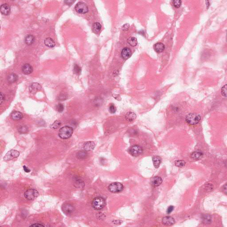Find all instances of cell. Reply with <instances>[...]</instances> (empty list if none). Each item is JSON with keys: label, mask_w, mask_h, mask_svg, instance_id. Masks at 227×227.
Returning <instances> with one entry per match:
<instances>
[{"label": "cell", "mask_w": 227, "mask_h": 227, "mask_svg": "<svg viewBox=\"0 0 227 227\" xmlns=\"http://www.w3.org/2000/svg\"><path fill=\"white\" fill-rule=\"evenodd\" d=\"M73 132V130L72 127L64 126L59 130V136L62 139H68L72 136Z\"/></svg>", "instance_id": "6da1fadb"}, {"label": "cell", "mask_w": 227, "mask_h": 227, "mask_svg": "<svg viewBox=\"0 0 227 227\" xmlns=\"http://www.w3.org/2000/svg\"><path fill=\"white\" fill-rule=\"evenodd\" d=\"M201 116L197 114L190 113L185 117L186 122L190 125H195L200 121Z\"/></svg>", "instance_id": "7a4b0ae2"}, {"label": "cell", "mask_w": 227, "mask_h": 227, "mask_svg": "<svg viewBox=\"0 0 227 227\" xmlns=\"http://www.w3.org/2000/svg\"><path fill=\"white\" fill-rule=\"evenodd\" d=\"M106 202L104 199L101 197H97L93 200L92 205L96 210H100L104 207Z\"/></svg>", "instance_id": "3957f363"}, {"label": "cell", "mask_w": 227, "mask_h": 227, "mask_svg": "<svg viewBox=\"0 0 227 227\" xmlns=\"http://www.w3.org/2000/svg\"><path fill=\"white\" fill-rule=\"evenodd\" d=\"M110 191L112 193H118L123 191V186L119 182L112 183L108 187Z\"/></svg>", "instance_id": "277c9868"}, {"label": "cell", "mask_w": 227, "mask_h": 227, "mask_svg": "<svg viewBox=\"0 0 227 227\" xmlns=\"http://www.w3.org/2000/svg\"><path fill=\"white\" fill-rule=\"evenodd\" d=\"M24 197L28 200H34L35 199L37 198L39 195L38 192L35 189H30L27 190L25 192Z\"/></svg>", "instance_id": "5b68a950"}, {"label": "cell", "mask_w": 227, "mask_h": 227, "mask_svg": "<svg viewBox=\"0 0 227 227\" xmlns=\"http://www.w3.org/2000/svg\"><path fill=\"white\" fill-rule=\"evenodd\" d=\"M75 10L79 14H85L88 11V6L83 2H79L75 6Z\"/></svg>", "instance_id": "8992f818"}, {"label": "cell", "mask_w": 227, "mask_h": 227, "mask_svg": "<svg viewBox=\"0 0 227 227\" xmlns=\"http://www.w3.org/2000/svg\"><path fill=\"white\" fill-rule=\"evenodd\" d=\"M20 155V153L19 151L16 150H11L8 152L4 157V160L5 161H9L12 160L13 159L17 158Z\"/></svg>", "instance_id": "52a82bcc"}, {"label": "cell", "mask_w": 227, "mask_h": 227, "mask_svg": "<svg viewBox=\"0 0 227 227\" xmlns=\"http://www.w3.org/2000/svg\"><path fill=\"white\" fill-rule=\"evenodd\" d=\"M143 152L142 148L138 145H134L131 147L130 150V153L134 157H137L140 155Z\"/></svg>", "instance_id": "ba28073f"}, {"label": "cell", "mask_w": 227, "mask_h": 227, "mask_svg": "<svg viewBox=\"0 0 227 227\" xmlns=\"http://www.w3.org/2000/svg\"><path fill=\"white\" fill-rule=\"evenodd\" d=\"M62 209L64 213L66 214H70L73 212L74 208L71 204L66 203L63 205L62 207Z\"/></svg>", "instance_id": "9c48e42d"}, {"label": "cell", "mask_w": 227, "mask_h": 227, "mask_svg": "<svg viewBox=\"0 0 227 227\" xmlns=\"http://www.w3.org/2000/svg\"><path fill=\"white\" fill-rule=\"evenodd\" d=\"M132 55V52L130 48L125 47L121 52V55L124 60H127Z\"/></svg>", "instance_id": "30bf717a"}, {"label": "cell", "mask_w": 227, "mask_h": 227, "mask_svg": "<svg viewBox=\"0 0 227 227\" xmlns=\"http://www.w3.org/2000/svg\"><path fill=\"white\" fill-rule=\"evenodd\" d=\"M0 11L3 15L7 16L10 14L11 8L7 4H4L1 6Z\"/></svg>", "instance_id": "8fae6325"}, {"label": "cell", "mask_w": 227, "mask_h": 227, "mask_svg": "<svg viewBox=\"0 0 227 227\" xmlns=\"http://www.w3.org/2000/svg\"><path fill=\"white\" fill-rule=\"evenodd\" d=\"M41 89H42V87L40 84L37 83H34L33 84H31V85L30 86L29 91L30 92L35 94L38 91H40V90H41Z\"/></svg>", "instance_id": "7c38bea8"}, {"label": "cell", "mask_w": 227, "mask_h": 227, "mask_svg": "<svg viewBox=\"0 0 227 227\" xmlns=\"http://www.w3.org/2000/svg\"><path fill=\"white\" fill-rule=\"evenodd\" d=\"M162 222L165 225L171 226L174 224L175 220L172 217H166L162 219Z\"/></svg>", "instance_id": "4fadbf2b"}, {"label": "cell", "mask_w": 227, "mask_h": 227, "mask_svg": "<svg viewBox=\"0 0 227 227\" xmlns=\"http://www.w3.org/2000/svg\"><path fill=\"white\" fill-rule=\"evenodd\" d=\"M22 71L25 75H29L33 71V68L30 64H26L22 66Z\"/></svg>", "instance_id": "5bb4252c"}, {"label": "cell", "mask_w": 227, "mask_h": 227, "mask_svg": "<svg viewBox=\"0 0 227 227\" xmlns=\"http://www.w3.org/2000/svg\"><path fill=\"white\" fill-rule=\"evenodd\" d=\"M154 49L157 53L162 52L165 49V46L163 43L158 42L154 44Z\"/></svg>", "instance_id": "9a60e30c"}, {"label": "cell", "mask_w": 227, "mask_h": 227, "mask_svg": "<svg viewBox=\"0 0 227 227\" xmlns=\"http://www.w3.org/2000/svg\"><path fill=\"white\" fill-rule=\"evenodd\" d=\"M95 147V144L93 142H86L84 145V150L86 151H92L94 149Z\"/></svg>", "instance_id": "2e32d148"}, {"label": "cell", "mask_w": 227, "mask_h": 227, "mask_svg": "<svg viewBox=\"0 0 227 227\" xmlns=\"http://www.w3.org/2000/svg\"><path fill=\"white\" fill-rule=\"evenodd\" d=\"M162 182V179L159 176H154L153 178L151 181V184L153 186H159Z\"/></svg>", "instance_id": "e0dca14e"}, {"label": "cell", "mask_w": 227, "mask_h": 227, "mask_svg": "<svg viewBox=\"0 0 227 227\" xmlns=\"http://www.w3.org/2000/svg\"><path fill=\"white\" fill-rule=\"evenodd\" d=\"M11 117L14 120H18L22 119L23 117V115L21 112L15 111L12 113Z\"/></svg>", "instance_id": "ac0fdd59"}, {"label": "cell", "mask_w": 227, "mask_h": 227, "mask_svg": "<svg viewBox=\"0 0 227 227\" xmlns=\"http://www.w3.org/2000/svg\"><path fill=\"white\" fill-rule=\"evenodd\" d=\"M136 115L134 112H129L126 114L125 115V119L129 122L134 121L136 118Z\"/></svg>", "instance_id": "d6986e66"}, {"label": "cell", "mask_w": 227, "mask_h": 227, "mask_svg": "<svg viewBox=\"0 0 227 227\" xmlns=\"http://www.w3.org/2000/svg\"><path fill=\"white\" fill-rule=\"evenodd\" d=\"M45 45L49 48H53L55 45V42L51 38L48 37L45 39L44 41Z\"/></svg>", "instance_id": "ffe728a7"}, {"label": "cell", "mask_w": 227, "mask_h": 227, "mask_svg": "<svg viewBox=\"0 0 227 227\" xmlns=\"http://www.w3.org/2000/svg\"><path fill=\"white\" fill-rule=\"evenodd\" d=\"M203 154L200 151H195L191 154V157L193 160H198L201 159Z\"/></svg>", "instance_id": "44dd1931"}, {"label": "cell", "mask_w": 227, "mask_h": 227, "mask_svg": "<svg viewBox=\"0 0 227 227\" xmlns=\"http://www.w3.org/2000/svg\"><path fill=\"white\" fill-rule=\"evenodd\" d=\"M24 41L27 45H31L34 42L35 37L31 35H28L25 38Z\"/></svg>", "instance_id": "7402d4cb"}, {"label": "cell", "mask_w": 227, "mask_h": 227, "mask_svg": "<svg viewBox=\"0 0 227 227\" xmlns=\"http://www.w3.org/2000/svg\"><path fill=\"white\" fill-rule=\"evenodd\" d=\"M153 162L154 164V166L156 168H158L160 166V164L161 163V159L160 157L158 156H154L152 159Z\"/></svg>", "instance_id": "603a6c76"}, {"label": "cell", "mask_w": 227, "mask_h": 227, "mask_svg": "<svg viewBox=\"0 0 227 227\" xmlns=\"http://www.w3.org/2000/svg\"><path fill=\"white\" fill-rule=\"evenodd\" d=\"M18 77L16 74L11 73L8 76L7 79L9 83H14L18 80Z\"/></svg>", "instance_id": "cb8c5ba5"}, {"label": "cell", "mask_w": 227, "mask_h": 227, "mask_svg": "<svg viewBox=\"0 0 227 227\" xmlns=\"http://www.w3.org/2000/svg\"><path fill=\"white\" fill-rule=\"evenodd\" d=\"M102 26L101 24L99 22L94 23L93 24L92 31L94 33H99V31H100L101 29Z\"/></svg>", "instance_id": "d4e9b609"}, {"label": "cell", "mask_w": 227, "mask_h": 227, "mask_svg": "<svg viewBox=\"0 0 227 227\" xmlns=\"http://www.w3.org/2000/svg\"><path fill=\"white\" fill-rule=\"evenodd\" d=\"M87 156V151H84V150H81V151L78 152L77 154H76V157L78 159H86Z\"/></svg>", "instance_id": "484cf974"}, {"label": "cell", "mask_w": 227, "mask_h": 227, "mask_svg": "<svg viewBox=\"0 0 227 227\" xmlns=\"http://www.w3.org/2000/svg\"><path fill=\"white\" fill-rule=\"evenodd\" d=\"M127 42L131 46H136L137 44V39L134 37H130L127 40Z\"/></svg>", "instance_id": "4316f807"}, {"label": "cell", "mask_w": 227, "mask_h": 227, "mask_svg": "<svg viewBox=\"0 0 227 227\" xmlns=\"http://www.w3.org/2000/svg\"><path fill=\"white\" fill-rule=\"evenodd\" d=\"M61 125V122L59 120H56L55 122H54L53 124H52L51 127L53 129H56L59 128Z\"/></svg>", "instance_id": "83f0119b"}, {"label": "cell", "mask_w": 227, "mask_h": 227, "mask_svg": "<svg viewBox=\"0 0 227 227\" xmlns=\"http://www.w3.org/2000/svg\"><path fill=\"white\" fill-rule=\"evenodd\" d=\"M73 72L74 73L77 75H79L81 72V68L77 64H74L73 67Z\"/></svg>", "instance_id": "f1b7e54d"}, {"label": "cell", "mask_w": 227, "mask_h": 227, "mask_svg": "<svg viewBox=\"0 0 227 227\" xmlns=\"http://www.w3.org/2000/svg\"><path fill=\"white\" fill-rule=\"evenodd\" d=\"M202 220L205 224H209L211 222V217L210 216L205 215L203 216Z\"/></svg>", "instance_id": "f546056e"}, {"label": "cell", "mask_w": 227, "mask_h": 227, "mask_svg": "<svg viewBox=\"0 0 227 227\" xmlns=\"http://www.w3.org/2000/svg\"><path fill=\"white\" fill-rule=\"evenodd\" d=\"M175 166L179 167H182L185 166V162L183 160H178L175 161Z\"/></svg>", "instance_id": "4dcf8cb0"}, {"label": "cell", "mask_w": 227, "mask_h": 227, "mask_svg": "<svg viewBox=\"0 0 227 227\" xmlns=\"http://www.w3.org/2000/svg\"><path fill=\"white\" fill-rule=\"evenodd\" d=\"M221 93L223 97H227V84L224 85L221 88Z\"/></svg>", "instance_id": "1f68e13d"}, {"label": "cell", "mask_w": 227, "mask_h": 227, "mask_svg": "<svg viewBox=\"0 0 227 227\" xmlns=\"http://www.w3.org/2000/svg\"><path fill=\"white\" fill-rule=\"evenodd\" d=\"M18 131L21 134H24L28 132V128L26 126H22L19 128Z\"/></svg>", "instance_id": "d6a6232c"}, {"label": "cell", "mask_w": 227, "mask_h": 227, "mask_svg": "<svg viewBox=\"0 0 227 227\" xmlns=\"http://www.w3.org/2000/svg\"><path fill=\"white\" fill-rule=\"evenodd\" d=\"M181 1H173L172 4L176 8H179L181 5Z\"/></svg>", "instance_id": "836d02e7"}, {"label": "cell", "mask_w": 227, "mask_h": 227, "mask_svg": "<svg viewBox=\"0 0 227 227\" xmlns=\"http://www.w3.org/2000/svg\"><path fill=\"white\" fill-rule=\"evenodd\" d=\"M64 106L61 103H59L57 105L56 110L59 112H63L64 110Z\"/></svg>", "instance_id": "e575fe53"}, {"label": "cell", "mask_w": 227, "mask_h": 227, "mask_svg": "<svg viewBox=\"0 0 227 227\" xmlns=\"http://www.w3.org/2000/svg\"><path fill=\"white\" fill-rule=\"evenodd\" d=\"M109 111H110L111 113H115L116 112V107L115 106V105L111 104L109 106Z\"/></svg>", "instance_id": "d590c367"}, {"label": "cell", "mask_w": 227, "mask_h": 227, "mask_svg": "<svg viewBox=\"0 0 227 227\" xmlns=\"http://www.w3.org/2000/svg\"><path fill=\"white\" fill-rule=\"evenodd\" d=\"M129 28H130V25H129V24H124V25L123 26V27L122 28V30H123V31H127L128 30Z\"/></svg>", "instance_id": "8d00e7d4"}, {"label": "cell", "mask_w": 227, "mask_h": 227, "mask_svg": "<svg viewBox=\"0 0 227 227\" xmlns=\"http://www.w3.org/2000/svg\"><path fill=\"white\" fill-rule=\"evenodd\" d=\"M174 209V206H172V205L169 206L168 207L167 210V213L168 214H170V213H171L173 212V210Z\"/></svg>", "instance_id": "74e56055"}, {"label": "cell", "mask_w": 227, "mask_h": 227, "mask_svg": "<svg viewBox=\"0 0 227 227\" xmlns=\"http://www.w3.org/2000/svg\"><path fill=\"white\" fill-rule=\"evenodd\" d=\"M30 227H39V226H46L45 225L43 224H41L40 223H35L33 224H31V225L30 226Z\"/></svg>", "instance_id": "f35d334b"}, {"label": "cell", "mask_w": 227, "mask_h": 227, "mask_svg": "<svg viewBox=\"0 0 227 227\" xmlns=\"http://www.w3.org/2000/svg\"><path fill=\"white\" fill-rule=\"evenodd\" d=\"M5 99L4 94L2 92L1 93V104H2V103H3L4 101L5 100Z\"/></svg>", "instance_id": "ab89813d"}, {"label": "cell", "mask_w": 227, "mask_h": 227, "mask_svg": "<svg viewBox=\"0 0 227 227\" xmlns=\"http://www.w3.org/2000/svg\"><path fill=\"white\" fill-rule=\"evenodd\" d=\"M64 2L66 3L67 5H72L75 2L74 1H65Z\"/></svg>", "instance_id": "60d3db41"}, {"label": "cell", "mask_w": 227, "mask_h": 227, "mask_svg": "<svg viewBox=\"0 0 227 227\" xmlns=\"http://www.w3.org/2000/svg\"><path fill=\"white\" fill-rule=\"evenodd\" d=\"M67 99V97H66V96H65L63 94V96H60L59 97V99L60 100H66V99Z\"/></svg>", "instance_id": "b9f144b4"}, {"label": "cell", "mask_w": 227, "mask_h": 227, "mask_svg": "<svg viewBox=\"0 0 227 227\" xmlns=\"http://www.w3.org/2000/svg\"><path fill=\"white\" fill-rule=\"evenodd\" d=\"M23 169H24V170L26 173H29L30 172V169H28V168H27L26 166H23Z\"/></svg>", "instance_id": "7bdbcfd3"}]
</instances>
